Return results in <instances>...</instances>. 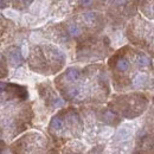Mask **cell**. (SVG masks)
<instances>
[{
  "instance_id": "6da1fadb",
  "label": "cell",
  "mask_w": 154,
  "mask_h": 154,
  "mask_svg": "<svg viewBox=\"0 0 154 154\" xmlns=\"http://www.w3.org/2000/svg\"><path fill=\"white\" fill-rule=\"evenodd\" d=\"M26 87L0 82V140L13 141L25 132L32 121V108Z\"/></svg>"
},
{
  "instance_id": "277c9868",
  "label": "cell",
  "mask_w": 154,
  "mask_h": 154,
  "mask_svg": "<svg viewBox=\"0 0 154 154\" xmlns=\"http://www.w3.org/2000/svg\"><path fill=\"white\" fill-rule=\"evenodd\" d=\"M49 132L57 141L69 140L81 134L82 121L74 109L59 112L52 117L49 125Z\"/></svg>"
},
{
  "instance_id": "8992f818",
  "label": "cell",
  "mask_w": 154,
  "mask_h": 154,
  "mask_svg": "<svg viewBox=\"0 0 154 154\" xmlns=\"http://www.w3.org/2000/svg\"><path fill=\"white\" fill-rule=\"evenodd\" d=\"M14 24L13 21L5 18L2 14H0V38H4L5 36L11 33V30L13 29Z\"/></svg>"
},
{
  "instance_id": "52a82bcc",
  "label": "cell",
  "mask_w": 154,
  "mask_h": 154,
  "mask_svg": "<svg viewBox=\"0 0 154 154\" xmlns=\"http://www.w3.org/2000/svg\"><path fill=\"white\" fill-rule=\"evenodd\" d=\"M5 148H6V142H4V141L0 140V152H2Z\"/></svg>"
},
{
  "instance_id": "7a4b0ae2",
  "label": "cell",
  "mask_w": 154,
  "mask_h": 154,
  "mask_svg": "<svg viewBox=\"0 0 154 154\" xmlns=\"http://www.w3.org/2000/svg\"><path fill=\"white\" fill-rule=\"evenodd\" d=\"M104 70L102 66H88L84 69L69 68L56 79V85L65 100L72 102H84V100H94V95L101 100L94 89L107 90Z\"/></svg>"
},
{
  "instance_id": "5b68a950",
  "label": "cell",
  "mask_w": 154,
  "mask_h": 154,
  "mask_svg": "<svg viewBox=\"0 0 154 154\" xmlns=\"http://www.w3.org/2000/svg\"><path fill=\"white\" fill-rule=\"evenodd\" d=\"M48 147V140L37 132L26 133L11 143L10 151L12 153H42Z\"/></svg>"
},
{
  "instance_id": "3957f363",
  "label": "cell",
  "mask_w": 154,
  "mask_h": 154,
  "mask_svg": "<svg viewBox=\"0 0 154 154\" xmlns=\"http://www.w3.org/2000/svg\"><path fill=\"white\" fill-rule=\"evenodd\" d=\"M31 70L39 74H55L64 65V56L50 45H35L31 48L29 59Z\"/></svg>"
}]
</instances>
